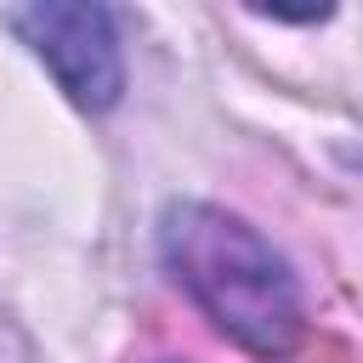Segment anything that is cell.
Returning <instances> with one entry per match:
<instances>
[{
  "mask_svg": "<svg viewBox=\"0 0 363 363\" xmlns=\"http://www.w3.org/2000/svg\"><path fill=\"white\" fill-rule=\"evenodd\" d=\"M159 250L170 278L210 312L227 340L267 363L301 346V289L284 255L250 221L187 199L159 216Z\"/></svg>",
  "mask_w": 363,
  "mask_h": 363,
  "instance_id": "6da1fadb",
  "label": "cell"
},
{
  "mask_svg": "<svg viewBox=\"0 0 363 363\" xmlns=\"http://www.w3.org/2000/svg\"><path fill=\"white\" fill-rule=\"evenodd\" d=\"M11 28L34 45V57L57 74V85L102 113L119 102L125 91V62H119V34H113V17L108 6H85V0H40V6H23L11 11Z\"/></svg>",
  "mask_w": 363,
  "mask_h": 363,
  "instance_id": "7a4b0ae2",
  "label": "cell"
}]
</instances>
